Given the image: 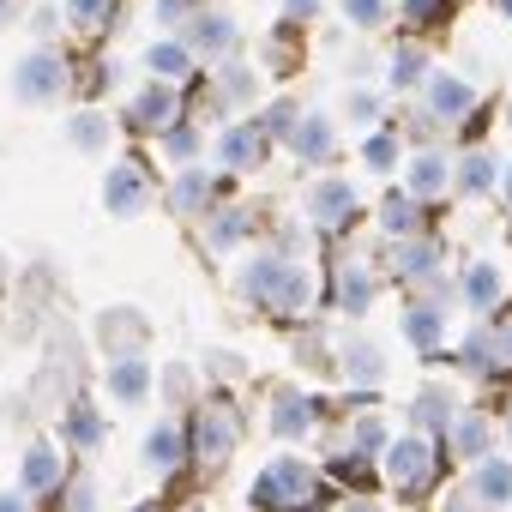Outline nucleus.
Returning <instances> with one entry per match:
<instances>
[{
	"mask_svg": "<svg viewBox=\"0 0 512 512\" xmlns=\"http://www.w3.org/2000/svg\"><path fill=\"white\" fill-rule=\"evenodd\" d=\"M308 217H314L320 229H344V223L356 217V187H350L344 175H320V181L308 187Z\"/></svg>",
	"mask_w": 512,
	"mask_h": 512,
	"instance_id": "9",
	"label": "nucleus"
},
{
	"mask_svg": "<svg viewBox=\"0 0 512 512\" xmlns=\"http://www.w3.org/2000/svg\"><path fill=\"white\" fill-rule=\"evenodd\" d=\"M157 13L163 19H187V0H157Z\"/></svg>",
	"mask_w": 512,
	"mask_h": 512,
	"instance_id": "48",
	"label": "nucleus"
},
{
	"mask_svg": "<svg viewBox=\"0 0 512 512\" xmlns=\"http://www.w3.org/2000/svg\"><path fill=\"white\" fill-rule=\"evenodd\" d=\"M163 398H169V404H193V380H187V368H181V362L163 374Z\"/></svg>",
	"mask_w": 512,
	"mask_h": 512,
	"instance_id": "39",
	"label": "nucleus"
},
{
	"mask_svg": "<svg viewBox=\"0 0 512 512\" xmlns=\"http://www.w3.org/2000/svg\"><path fill=\"white\" fill-rule=\"evenodd\" d=\"M404 13H410V19H434V13H440V0H404Z\"/></svg>",
	"mask_w": 512,
	"mask_h": 512,
	"instance_id": "46",
	"label": "nucleus"
},
{
	"mask_svg": "<svg viewBox=\"0 0 512 512\" xmlns=\"http://www.w3.org/2000/svg\"><path fill=\"white\" fill-rule=\"evenodd\" d=\"M350 115H356V121H374V115H380V103H374V97H362V91H356V97H350Z\"/></svg>",
	"mask_w": 512,
	"mask_h": 512,
	"instance_id": "44",
	"label": "nucleus"
},
{
	"mask_svg": "<svg viewBox=\"0 0 512 512\" xmlns=\"http://www.w3.org/2000/svg\"><path fill=\"white\" fill-rule=\"evenodd\" d=\"M97 338H103L109 356H139V350H145V320H139L133 308H109L103 326H97Z\"/></svg>",
	"mask_w": 512,
	"mask_h": 512,
	"instance_id": "22",
	"label": "nucleus"
},
{
	"mask_svg": "<svg viewBox=\"0 0 512 512\" xmlns=\"http://www.w3.org/2000/svg\"><path fill=\"white\" fill-rule=\"evenodd\" d=\"M0 13H7V0H0Z\"/></svg>",
	"mask_w": 512,
	"mask_h": 512,
	"instance_id": "54",
	"label": "nucleus"
},
{
	"mask_svg": "<svg viewBox=\"0 0 512 512\" xmlns=\"http://www.w3.org/2000/svg\"><path fill=\"white\" fill-rule=\"evenodd\" d=\"M368 302H374V272L350 260V266L338 272V308H344V314L356 320V314H368Z\"/></svg>",
	"mask_w": 512,
	"mask_h": 512,
	"instance_id": "29",
	"label": "nucleus"
},
{
	"mask_svg": "<svg viewBox=\"0 0 512 512\" xmlns=\"http://www.w3.org/2000/svg\"><path fill=\"white\" fill-rule=\"evenodd\" d=\"M440 464H446V452H440V440L434 434H392L386 440V452H380V476H386V488L392 494H404V500H422L434 482H440Z\"/></svg>",
	"mask_w": 512,
	"mask_h": 512,
	"instance_id": "3",
	"label": "nucleus"
},
{
	"mask_svg": "<svg viewBox=\"0 0 512 512\" xmlns=\"http://www.w3.org/2000/svg\"><path fill=\"white\" fill-rule=\"evenodd\" d=\"M284 7H290V13H296V19H308V13H314V7H320V0H284Z\"/></svg>",
	"mask_w": 512,
	"mask_h": 512,
	"instance_id": "50",
	"label": "nucleus"
},
{
	"mask_svg": "<svg viewBox=\"0 0 512 512\" xmlns=\"http://www.w3.org/2000/svg\"><path fill=\"white\" fill-rule=\"evenodd\" d=\"M338 512H386L380 500H368V494H356V500H338Z\"/></svg>",
	"mask_w": 512,
	"mask_h": 512,
	"instance_id": "47",
	"label": "nucleus"
},
{
	"mask_svg": "<svg viewBox=\"0 0 512 512\" xmlns=\"http://www.w3.org/2000/svg\"><path fill=\"white\" fill-rule=\"evenodd\" d=\"M103 386H109V398L115 404H145L151 398V362L145 356H109V368H103Z\"/></svg>",
	"mask_w": 512,
	"mask_h": 512,
	"instance_id": "14",
	"label": "nucleus"
},
{
	"mask_svg": "<svg viewBox=\"0 0 512 512\" xmlns=\"http://www.w3.org/2000/svg\"><path fill=\"white\" fill-rule=\"evenodd\" d=\"M506 127H512V103H506Z\"/></svg>",
	"mask_w": 512,
	"mask_h": 512,
	"instance_id": "53",
	"label": "nucleus"
},
{
	"mask_svg": "<svg viewBox=\"0 0 512 512\" xmlns=\"http://www.w3.org/2000/svg\"><path fill=\"white\" fill-rule=\"evenodd\" d=\"M452 187V157L446 151H416V157H404V193L422 205V199H434V193H446Z\"/></svg>",
	"mask_w": 512,
	"mask_h": 512,
	"instance_id": "13",
	"label": "nucleus"
},
{
	"mask_svg": "<svg viewBox=\"0 0 512 512\" xmlns=\"http://www.w3.org/2000/svg\"><path fill=\"white\" fill-rule=\"evenodd\" d=\"M127 127H139V133H163V127H175V85H145L133 103H127Z\"/></svg>",
	"mask_w": 512,
	"mask_h": 512,
	"instance_id": "19",
	"label": "nucleus"
},
{
	"mask_svg": "<svg viewBox=\"0 0 512 512\" xmlns=\"http://www.w3.org/2000/svg\"><path fill=\"white\" fill-rule=\"evenodd\" d=\"M67 482V464H61V446L55 440H31L25 446V464H19V494L25 500H43Z\"/></svg>",
	"mask_w": 512,
	"mask_h": 512,
	"instance_id": "8",
	"label": "nucleus"
},
{
	"mask_svg": "<svg viewBox=\"0 0 512 512\" xmlns=\"http://www.w3.org/2000/svg\"><path fill=\"white\" fill-rule=\"evenodd\" d=\"M338 368H344V380H350V386H368V392L386 380V356H380V344H368V338H362V344H344Z\"/></svg>",
	"mask_w": 512,
	"mask_h": 512,
	"instance_id": "25",
	"label": "nucleus"
},
{
	"mask_svg": "<svg viewBox=\"0 0 512 512\" xmlns=\"http://www.w3.org/2000/svg\"><path fill=\"white\" fill-rule=\"evenodd\" d=\"M494 434H500V440H506V446H512V404H506V416H500V422H494Z\"/></svg>",
	"mask_w": 512,
	"mask_h": 512,
	"instance_id": "51",
	"label": "nucleus"
},
{
	"mask_svg": "<svg viewBox=\"0 0 512 512\" xmlns=\"http://www.w3.org/2000/svg\"><path fill=\"white\" fill-rule=\"evenodd\" d=\"M181 434H187V464L211 470V464H223V458L241 446V416H235L223 398H211V404L193 410V422H187Z\"/></svg>",
	"mask_w": 512,
	"mask_h": 512,
	"instance_id": "4",
	"label": "nucleus"
},
{
	"mask_svg": "<svg viewBox=\"0 0 512 512\" xmlns=\"http://www.w3.org/2000/svg\"><path fill=\"white\" fill-rule=\"evenodd\" d=\"M422 79H428V55H422V49H398V55H392V85L410 91V85H422Z\"/></svg>",
	"mask_w": 512,
	"mask_h": 512,
	"instance_id": "34",
	"label": "nucleus"
},
{
	"mask_svg": "<svg viewBox=\"0 0 512 512\" xmlns=\"http://www.w3.org/2000/svg\"><path fill=\"white\" fill-rule=\"evenodd\" d=\"M31 506H37V500H25L19 488H7V494H0V512H31Z\"/></svg>",
	"mask_w": 512,
	"mask_h": 512,
	"instance_id": "45",
	"label": "nucleus"
},
{
	"mask_svg": "<svg viewBox=\"0 0 512 512\" xmlns=\"http://www.w3.org/2000/svg\"><path fill=\"white\" fill-rule=\"evenodd\" d=\"M73 145H79V151H103V145H109V121L91 115V109L73 115Z\"/></svg>",
	"mask_w": 512,
	"mask_h": 512,
	"instance_id": "36",
	"label": "nucleus"
},
{
	"mask_svg": "<svg viewBox=\"0 0 512 512\" xmlns=\"http://www.w3.org/2000/svg\"><path fill=\"white\" fill-rule=\"evenodd\" d=\"M392 266H398V278L428 284V278L446 266V247H440L434 235H404V241H398V253H392Z\"/></svg>",
	"mask_w": 512,
	"mask_h": 512,
	"instance_id": "18",
	"label": "nucleus"
},
{
	"mask_svg": "<svg viewBox=\"0 0 512 512\" xmlns=\"http://www.w3.org/2000/svg\"><path fill=\"white\" fill-rule=\"evenodd\" d=\"M500 13H506V19H512V0H500Z\"/></svg>",
	"mask_w": 512,
	"mask_h": 512,
	"instance_id": "52",
	"label": "nucleus"
},
{
	"mask_svg": "<svg viewBox=\"0 0 512 512\" xmlns=\"http://www.w3.org/2000/svg\"><path fill=\"white\" fill-rule=\"evenodd\" d=\"M247 235H253V223H247V211H241V205H223V211H211V217H205V247H211V253H229V247H235V241H247Z\"/></svg>",
	"mask_w": 512,
	"mask_h": 512,
	"instance_id": "28",
	"label": "nucleus"
},
{
	"mask_svg": "<svg viewBox=\"0 0 512 512\" xmlns=\"http://www.w3.org/2000/svg\"><path fill=\"white\" fill-rule=\"evenodd\" d=\"M386 440H392V428H386L380 416H356V422H350V446H356V458H380Z\"/></svg>",
	"mask_w": 512,
	"mask_h": 512,
	"instance_id": "33",
	"label": "nucleus"
},
{
	"mask_svg": "<svg viewBox=\"0 0 512 512\" xmlns=\"http://www.w3.org/2000/svg\"><path fill=\"white\" fill-rule=\"evenodd\" d=\"M464 488H470V500H476V506H488V512H506V506H512V464H506L500 452H488L482 464H470Z\"/></svg>",
	"mask_w": 512,
	"mask_h": 512,
	"instance_id": "11",
	"label": "nucleus"
},
{
	"mask_svg": "<svg viewBox=\"0 0 512 512\" xmlns=\"http://www.w3.org/2000/svg\"><path fill=\"white\" fill-rule=\"evenodd\" d=\"M241 296L266 314H302L314 302V272L296 266L290 253H260V260L241 272Z\"/></svg>",
	"mask_w": 512,
	"mask_h": 512,
	"instance_id": "2",
	"label": "nucleus"
},
{
	"mask_svg": "<svg viewBox=\"0 0 512 512\" xmlns=\"http://www.w3.org/2000/svg\"><path fill=\"white\" fill-rule=\"evenodd\" d=\"M404 344H410L416 356H434V350L446 344V284H434L422 302L404 308Z\"/></svg>",
	"mask_w": 512,
	"mask_h": 512,
	"instance_id": "7",
	"label": "nucleus"
},
{
	"mask_svg": "<svg viewBox=\"0 0 512 512\" xmlns=\"http://www.w3.org/2000/svg\"><path fill=\"white\" fill-rule=\"evenodd\" d=\"M290 145H296V157H308V163H326L332 151H338V133H332V121L326 115H296V127L284 133Z\"/></svg>",
	"mask_w": 512,
	"mask_h": 512,
	"instance_id": "23",
	"label": "nucleus"
},
{
	"mask_svg": "<svg viewBox=\"0 0 512 512\" xmlns=\"http://www.w3.org/2000/svg\"><path fill=\"white\" fill-rule=\"evenodd\" d=\"M440 512H476V500H470V488L458 482V488H446V500H440Z\"/></svg>",
	"mask_w": 512,
	"mask_h": 512,
	"instance_id": "43",
	"label": "nucleus"
},
{
	"mask_svg": "<svg viewBox=\"0 0 512 512\" xmlns=\"http://www.w3.org/2000/svg\"><path fill=\"white\" fill-rule=\"evenodd\" d=\"M362 163H368L374 175H392V169H398V139H392V133H374V139L362 145Z\"/></svg>",
	"mask_w": 512,
	"mask_h": 512,
	"instance_id": "37",
	"label": "nucleus"
},
{
	"mask_svg": "<svg viewBox=\"0 0 512 512\" xmlns=\"http://www.w3.org/2000/svg\"><path fill=\"white\" fill-rule=\"evenodd\" d=\"M452 416H458V392L452 386H440V380L416 386V398H410V428L416 434H440Z\"/></svg>",
	"mask_w": 512,
	"mask_h": 512,
	"instance_id": "17",
	"label": "nucleus"
},
{
	"mask_svg": "<svg viewBox=\"0 0 512 512\" xmlns=\"http://www.w3.org/2000/svg\"><path fill=\"white\" fill-rule=\"evenodd\" d=\"M67 13H73V25H97L109 13V0H67Z\"/></svg>",
	"mask_w": 512,
	"mask_h": 512,
	"instance_id": "42",
	"label": "nucleus"
},
{
	"mask_svg": "<svg viewBox=\"0 0 512 512\" xmlns=\"http://www.w3.org/2000/svg\"><path fill=\"white\" fill-rule=\"evenodd\" d=\"M139 458H145V470H157V476H175V470L187 464V434H181V422H175V416L151 422V428H145V446H139Z\"/></svg>",
	"mask_w": 512,
	"mask_h": 512,
	"instance_id": "10",
	"label": "nucleus"
},
{
	"mask_svg": "<svg viewBox=\"0 0 512 512\" xmlns=\"http://www.w3.org/2000/svg\"><path fill=\"white\" fill-rule=\"evenodd\" d=\"M314 422H320L314 392H302V386H272V392H266V428H272L278 440H308Z\"/></svg>",
	"mask_w": 512,
	"mask_h": 512,
	"instance_id": "5",
	"label": "nucleus"
},
{
	"mask_svg": "<svg viewBox=\"0 0 512 512\" xmlns=\"http://www.w3.org/2000/svg\"><path fill=\"white\" fill-rule=\"evenodd\" d=\"M61 85H67V67H61L55 49H37V55L19 67V97H25V103H49V97H61Z\"/></svg>",
	"mask_w": 512,
	"mask_h": 512,
	"instance_id": "15",
	"label": "nucleus"
},
{
	"mask_svg": "<svg viewBox=\"0 0 512 512\" xmlns=\"http://www.w3.org/2000/svg\"><path fill=\"white\" fill-rule=\"evenodd\" d=\"M229 43H235V25H229L223 13H217V19H211V13H199V19L187 25V55H193V49H199V55H211V49H229Z\"/></svg>",
	"mask_w": 512,
	"mask_h": 512,
	"instance_id": "30",
	"label": "nucleus"
},
{
	"mask_svg": "<svg viewBox=\"0 0 512 512\" xmlns=\"http://www.w3.org/2000/svg\"><path fill=\"white\" fill-rule=\"evenodd\" d=\"M163 151H169L175 163H187V157L199 151V133H193L187 121H175V127H163Z\"/></svg>",
	"mask_w": 512,
	"mask_h": 512,
	"instance_id": "38",
	"label": "nucleus"
},
{
	"mask_svg": "<svg viewBox=\"0 0 512 512\" xmlns=\"http://www.w3.org/2000/svg\"><path fill=\"white\" fill-rule=\"evenodd\" d=\"M67 494H61V512H97V476L91 470H79L73 482H61Z\"/></svg>",
	"mask_w": 512,
	"mask_h": 512,
	"instance_id": "35",
	"label": "nucleus"
},
{
	"mask_svg": "<svg viewBox=\"0 0 512 512\" xmlns=\"http://www.w3.org/2000/svg\"><path fill=\"white\" fill-rule=\"evenodd\" d=\"M344 13H350L356 25H380V13H386V0H344Z\"/></svg>",
	"mask_w": 512,
	"mask_h": 512,
	"instance_id": "41",
	"label": "nucleus"
},
{
	"mask_svg": "<svg viewBox=\"0 0 512 512\" xmlns=\"http://www.w3.org/2000/svg\"><path fill=\"white\" fill-rule=\"evenodd\" d=\"M61 440H67L73 452H97V446L109 440V422H103L91 404H73V410L61 416Z\"/></svg>",
	"mask_w": 512,
	"mask_h": 512,
	"instance_id": "26",
	"label": "nucleus"
},
{
	"mask_svg": "<svg viewBox=\"0 0 512 512\" xmlns=\"http://www.w3.org/2000/svg\"><path fill=\"white\" fill-rule=\"evenodd\" d=\"M247 500H253V512H326L338 494L326 482V464H314L302 452H278L260 476H253Z\"/></svg>",
	"mask_w": 512,
	"mask_h": 512,
	"instance_id": "1",
	"label": "nucleus"
},
{
	"mask_svg": "<svg viewBox=\"0 0 512 512\" xmlns=\"http://www.w3.org/2000/svg\"><path fill=\"white\" fill-rule=\"evenodd\" d=\"M374 217H380V229H386V235H398V241H404V235H422V205H416L404 187H398V193H386Z\"/></svg>",
	"mask_w": 512,
	"mask_h": 512,
	"instance_id": "27",
	"label": "nucleus"
},
{
	"mask_svg": "<svg viewBox=\"0 0 512 512\" xmlns=\"http://www.w3.org/2000/svg\"><path fill=\"white\" fill-rule=\"evenodd\" d=\"M103 205H109L115 217H139V211L151 205V187H145V175H139L133 163H115V169L103 175Z\"/></svg>",
	"mask_w": 512,
	"mask_h": 512,
	"instance_id": "16",
	"label": "nucleus"
},
{
	"mask_svg": "<svg viewBox=\"0 0 512 512\" xmlns=\"http://www.w3.org/2000/svg\"><path fill=\"white\" fill-rule=\"evenodd\" d=\"M494 175H500V163H494L488 151H464V157L452 163V187H458L464 199H482V193H494Z\"/></svg>",
	"mask_w": 512,
	"mask_h": 512,
	"instance_id": "24",
	"label": "nucleus"
},
{
	"mask_svg": "<svg viewBox=\"0 0 512 512\" xmlns=\"http://www.w3.org/2000/svg\"><path fill=\"white\" fill-rule=\"evenodd\" d=\"M223 97H229V103H247V97H253V73L229 67V73H223Z\"/></svg>",
	"mask_w": 512,
	"mask_h": 512,
	"instance_id": "40",
	"label": "nucleus"
},
{
	"mask_svg": "<svg viewBox=\"0 0 512 512\" xmlns=\"http://www.w3.org/2000/svg\"><path fill=\"white\" fill-rule=\"evenodd\" d=\"M494 416H482V410H458L446 428H440V452L452 458V464H482L488 452H494Z\"/></svg>",
	"mask_w": 512,
	"mask_h": 512,
	"instance_id": "6",
	"label": "nucleus"
},
{
	"mask_svg": "<svg viewBox=\"0 0 512 512\" xmlns=\"http://www.w3.org/2000/svg\"><path fill=\"white\" fill-rule=\"evenodd\" d=\"M217 163H223V169H235V175L260 169V163H266V127H260V121L229 127V133L217 139Z\"/></svg>",
	"mask_w": 512,
	"mask_h": 512,
	"instance_id": "12",
	"label": "nucleus"
},
{
	"mask_svg": "<svg viewBox=\"0 0 512 512\" xmlns=\"http://www.w3.org/2000/svg\"><path fill=\"white\" fill-rule=\"evenodd\" d=\"M145 67H151V73H157L163 85H175V79H181V73L193 67V55H187V43H157V49L145 55Z\"/></svg>",
	"mask_w": 512,
	"mask_h": 512,
	"instance_id": "32",
	"label": "nucleus"
},
{
	"mask_svg": "<svg viewBox=\"0 0 512 512\" xmlns=\"http://www.w3.org/2000/svg\"><path fill=\"white\" fill-rule=\"evenodd\" d=\"M422 91H428L434 121H464V115L476 109V91H470L464 79H452V73H428V79H422Z\"/></svg>",
	"mask_w": 512,
	"mask_h": 512,
	"instance_id": "20",
	"label": "nucleus"
},
{
	"mask_svg": "<svg viewBox=\"0 0 512 512\" xmlns=\"http://www.w3.org/2000/svg\"><path fill=\"white\" fill-rule=\"evenodd\" d=\"M211 193H217V181H211L205 169H181L175 187H169V205H175V211H199Z\"/></svg>",
	"mask_w": 512,
	"mask_h": 512,
	"instance_id": "31",
	"label": "nucleus"
},
{
	"mask_svg": "<svg viewBox=\"0 0 512 512\" xmlns=\"http://www.w3.org/2000/svg\"><path fill=\"white\" fill-rule=\"evenodd\" d=\"M458 296H464L470 314H500V302H506V278H500V266H470V272L458 278Z\"/></svg>",
	"mask_w": 512,
	"mask_h": 512,
	"instance_id": "21",
	"label": "nucleus"
},
{
	"mask_svg": "<svg viewBox=\"0 0 512 512\" xmlns=\"http://www.w3.org/2000/svg\"><path fill=\"white\" fill-rule=\"evenodd\" d=\"M494 187H500V199H506V205H512V163H506V169H500V175H494Z\"/></svg>",
	"mask_w": 512,
	"mask_h": 512,
	"instance_id": "49",
	"label": "nucleus"
}]
</instances>
